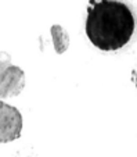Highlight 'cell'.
<instances>
[{
	"label": "cell",
	"mask_w": 137,
	"mask_h": 157,
	"mask_svg": "<svg viewBox=\"0 0 137 157\" xmlns=\"http://www.w3.org/2000/svg\"><path fill=\"white\" fill-rule=\"evenodd\" d=\"M51 35H53L56 52L58 54L64 53L69 44V38H68V35H67V32L60 25H54V27H51Z\"/></svg>",
	"instance_id": "277c9868"
},
{
	"label": "cell",
	"mask_w": 137,
	"mask_h": 157,
	"mask_svg": "<svg viewBox=\"0 0 137 157\" xmlns=\"http://www.w3.org/2000/svg\"><path fill=\"white\" fill-rule=\"evenodd\" d=\"M22 132V116L14 106L0 100V143L18 139Z\"/></svg>",
	"instance_id": "7a4b0ae2"
},
{
	"label": "cell",
	"mask_w": 137,
	"mask_h": 157,
	"mask_svg": "<svg viewBox=\"0 0 137 157\" xmlns=\"http://www.w3.org/2000/svg\"><path fill=\"white\" fill-rule=\"evenodd\" d=\"M25 88V72L17 65H9L0 72V98L18 96Z\"/></svg>",
	"instance_id": "3957f363"
},
{
	"label": "cell",
	"mask_w": 137,
	"mask_h": 157,
	"mask_svg": "<svg viewBox=\"0 0 137 157\" xmlns=\"http://www.w3.org/2000/svg\"><path fill=\"white\" fill-rule=\"evenodd\" d=\"M85 29L97 49L115 52L129 43L136 29V20L123 2L90 0Z\"/></svg>",
	"instance_id": "6da1fadb"
},
{
	"label": "cell",
	"mask_w": 137,
	"mask_h": 157,
	"mask_svg": "<svg viewBox=\"0 0 137 157\" xmlns=\"http://www.w3.org/2000/svg\"><path fill=\"white\" fill-rule=\"evenodd\" d=\"M10 60H11V57L9 54L4 53V52H0V72L3 71V70H6L9 65H11Z\"/></svg>",
	"instance_id": "5b68a950"
}]
</instances>
